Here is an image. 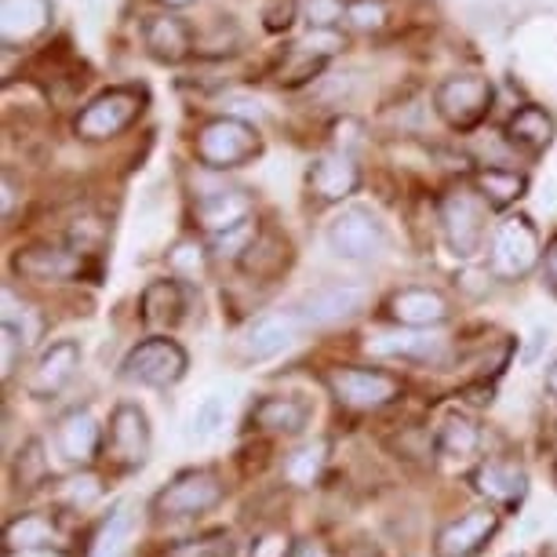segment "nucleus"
<instances>
[{"instance_id":"obj_40","label":"nucleus","mask_w":557,"mask_h":557,"mask_svg":"<svg viewBox=\"0 0 557 557\" xmlns=\"http://www.w3.org/2000/svg\"><path fill=\"white\" fill-rule=\"evenodd\" d=\"M546 343H550V332H546V329H540V332H532V343H529V350H524L521 354V361L524 364H532L535 361V357H540V350H543V346Z\"/></svg>"},{"instance_id":"obj_27","label":"nucleus","mask_w":557,"mask_h":557,"mask_svg":"<svg viewBox=\"0 0 557 557\" xmlns=\"http://www.w3.org/2000/svg\"><path fill=\"white\" fill-rule=\"evenodd\" d=\"M478 445H481V430H478L474 419H467V416H448L445 419V426H441V434H437L441 456L467 459V456H474Z\"/></svg>"},{"instance_id":"obj_34","label":"nucleus","mask_w":557,"mask_h":557,"mask_svg":"<svg viewBox=\"0 0 557 557\" xmlns=\"http://www.w3.org/2000/svg\"><path fill=\"white\" fill-rule=\"evenodd\" d=\"M102 496V485L96 474H77L66 481V499L73 503V507H91Z\"/></svg>"},{"instance_id":"obj_33","label":"nucleus","mask_w":557,"mask_h":557,"mask_svg":"<svg viewBox=\"0 0 557 557\" xmlns=\"http://www.w3.org/2000/svg\"><path fill=\"white\" fill-rule=\"evenodd\" d=\"M346 18H350L357 29H380L386 18V8L380 0H354V4L346 8Z\"/></svg>"},{"instance_id":"obj_46","label":"nucleus","mask_w":557,"mask_h":557,"mask_svg":"<svg viewBox=\"0 0 557 557\" xmlns=\"http://www.w3.org/2000/svg\"><path fill=\"white\" fill-rule=\"evenodd\" d=\"M164 4H172V8H183V4H190V0H164Z\"/></svg>"},{"instance_id":"obj_16","label":"nucleus","mask_w":557,"mask_h":557,"mask_svg":"<svg viewBox=\"0 0 557 557\" xmlns=\"http://www.w3.org/2000/svg\"><path fill=\"white\" fill-rule=\"evenodd\" d=\"M357 183H361V172H357L354 157L343 150L321 153L310 164V190L321 201H343V197H350L357 190Z\"/></svg>"},{"instance_id":"obj_26","label":"nucleus","mask_w":557,"mask_h":557,"mask_svg":"<svg viewBox=\"0 0 557 557\" xmlns=\"http://www.w3.org/2000/svg\"><path fill=\"white\" fill-rule=\"evenodd\" d=\"M183 310H186V299L175 281H153V285L143 292V318L146 324H153V329H172V324H178V318H183Z\"/></svg>"},{"instance_id":"obj_3","label":"nucleus","mask_w":557,"mask_h":557,"mask_svg":"<svg viewBox=\"0 0 557 557\" xmlns=\"http://www.w3.org/2000/svg\"><path fill=\"white\" fill-rule=\"evenodd\" d=\"M485 219H488V201L481 194L451 190L441 201V226H445L448 245L459 259H470L481 248V240H485Z\"/></svg>"},{"instance_id":"obj_10","label":"nucleus","mask_w":557,"mask_h":557,"mask_svg":"<svg viewBox=\"0 0 557 557\" xmlns=\"http://www.w3.org/2000/svg\"><path fill=\"white\" fill-rule=\"evenodd\" d=\"M329 386H332V394L350 408H383L401 394L394 375L372 372V368H335L329 375Z\"/></svg>"},{"instance_id":"obj_32","label":"nucleus","mask_w":557,"mask_h":557,"mask_svg":"<svg viewBox=\"0 0 557 557\" xmlns=\"http://www.w3.org/2000/svg\"><path fill=\"white\" fill-rule=\"evenodd\" d=\"M135 529V507H117V513H110L107 529L96 540V557H117L124 550V543L132 540Z\"/></svg>"},{"instance_id":"obj_20","label":"nucleus","mask_w":557,"mask_h":557,"mask_svg":"<svg viewBox=\"0 0 557 557\" xmlns=\"http://www.w3.org/2000/svg\"><path fill=\"white\" fill-rule=\"evenodd\" d=\"M81 267V259L73 256L66 248H51V245H37V248H26L15 256V270L23 277H34V281H66L73 277Z\"/></svg>"},{"instance_id":"obj_5","label":"nucleus","mask_w":557,"mask_h":557,"mask_svg":"<svg viewBox=\"0 0 557 557\" xmlns=\"http://www.w3.org/2000/svg\"><path fill=\"white\" fill-rule=\"evenodd\" d=\"M219 499H223V485H219L212 470H186L168 488H161V496L153 499V510L161 518H197V513L219 507Z\"/></svg>"},{"instance_id":"obj_30","label":"nucleus","mask_w":557,"mask_h":557,"mask_svg":"<svg viewBox=\"0 0 557 557\" xmlns=\"http://www.w3.org/2000/svg\"><path fill=\"white\" fill-rule=\"evenodd\" d=\"M223 426H226V401H223V394H208L205 401L194 408L190 426H186V441H194V445H205V441H212Z\"/></svg>"},{"instance_id":"obj_45","label":"nucleus","mask_w":557,"mask_h":557,"mask_svg":"<svg viewBox=\"0 0 557 557\" xmlns=\"http://www.w3.org/2000/svg\"><path fill=\"white\" fill-rule=\"evenodd\" d=\"M15 557H62V554L51 550V546H45V550H23V554H15Z\"/></svg>"},{"instance_id":"obj_24","label":"nucleus","mask_w":557,"mask_h":557,"mask_svg":"<svg viewBox=\"0 0 557 557\" xmlns=\"http://www.w3.org/2000/svg\"><path fill=\"white\" fill-rule=\"evenodd\" d=\"M507 139L524 153H540L554 143V117L540 107H521L507 121Z\"/></svg>"},{"instance_id":"obj_12","label":"nucleus","mask_w":557,"mask_h":557,"mask_svg":"<svg viewBox=\"0 0 557 557\" xmlns=\"http://www.w3.org/2000/svg\"><path fill=\"white\" fill-rule=\"evenodd\" d=\"M299 329H302V321H299L296 310L267 313V318H259L245 332V339H240V354H245L248 361H270V357L285 354L288 346L296 343Z\"/></svg>"},{"instance_id":"obj_44","label":"nucleus","mask_w":557,"mask_h":557,"mask_svg":"<svg viewBox=\"0 0 557 557\" xmlns=\"http://www.w3.org/2000/svg\"><path fill=\"white\" fill-rule=\"evenodd\" d=\"M12 201H15V190H12V183L4 178V215H12Z\"/></svg>"},{"instance_id":"obj_38","label":"nucleus","mask_w":557,"mask_h":557,"mask_svg":"<svg viewBox=\"0 0 557 557\" xmlns=\"http://www.w3.org/2000/svg\"><path fill=\"white\" fill-rule=\"evenodd\" d=\"M335 48H339V37H335L332 29H313V34L299 45L302 55H329Z\"/></svg>"},{"instance_id":"obj_21","label":"nucleus","mask_w":557,"mask_h":557,"mask_svg":"<svg viewBox=\"0 0 557 557\" xmlns=\"http://www.w3.org/2000/svg\"><path fill=\"white\" fill-rule=\"evenodd\" d=\"M474 485L492 503H521L529 492V474L518 462H485V467H478Z\"/></svg>"},{"instance_id":"obj_39","label":"nucleus","mask_w":557,"mask_h":557,"mask_svg":"<svg viewBox=\"0 0 557 557\" xmlns=\"http://www.w3.org/2000/svg\"><path fill=\"white\" fill-rule=\"evenodd\" d=\"M172 267L190 270V273H201V267H205L201 248H197V245H178V248L172 251Z\"/></svg>"},{"instance_id":"obj_8","label":"nucleus","mask_w":557,"mask_h":557,"mask_svg":"<svg viewBox=\"0 0 557 557\" xmlns=\"http://www.w3.org/2000/svg\"><path fill=\"white\" fill-rule=\"evenodd\" d=\"M434 102L451 128H474L492 107V84L485 77H448L437 88Z\"/></svg>"},{"instance_id":"obj_37","label":"nucleus","mask_w":557,"mask_h":557,"mask_svg":"<svg viewBox=\"0 0 557 557\" xmlns=\"http://www.w3.org/2000/svg\"><path fill=\"white\" fill-rule=\"evenodd\" d=\"M335 18H343L339 0H307V23L313 29H329Z\"/></svg>"},{"instance_id":"obj_36","label":"nucleus","mask_w":557,"mask_h":557,"mask_svg":"<svg viewBox=\"0 0 557 557\" xmlns=\"http://www.w3.org/2000/svg\"><path fill=\"white\" fill-rule=\"evenodd\" d=\"M248 248H251V223H240L215 237L219 256H240V251H248Z\"/></svg>"},{"instance_id":"obj_2","label":"nucleus","mask_w":557,"mask_h":557,"mask_svg":"<svg viewBox=\"0 0 557 557\" xmlns=\"http://www.w3.org/2000/svg\"><path fill=\"white\" fill-rule=\"evenodd\" d=\"M259 153V135L240 117H215L197 135V157L208 168H237Z\"/></svg>"},{"instance_id":"obj_25","label":"nucleus","mask_w":557,"mask_h":557,"mask_svg":"<svg viewBox=\"0 0 557 557\" xmlns=\"http://www.w3.org/2000/svg\"><path fill=\"white\" fill-rule=\"evenodd\" d=\"M146 48L161 62H178L190 51V29L175 15H153L146 23Z\"/></svg>"},{"instance_id":"obj_7","label":"nucleus","mask_w":557,"mask_h":557,"mask_svg":"<svg viewBox=\"0 0 557 557\" xmlns=\"http://www.w3.org/2000/svg\"><path fill=\"white\" fill-rule=\"evenodd\" d=\"M364 299H368V292L364 285H357V281H332V285L307 292V296L296 302V313H299L302 329H307V324L321 329V324L354 318V313L364 307Z\"/></svg>"},{"instance_id":"obj_19","label":"nucleus","mask_w":557,"mask_h":557,"mask_svg":"<svg viewBox=\"0 0 557 557\" xmlns=\"http://www.w3.org/2000/svg\"><path fill=\"white\" fill-rule=\"evenodd\" d=\"M248 212H251V201L245 190H212L197 201V215L208 234H226L240 223H248Z\"/></svg>"},{"instance_id":"obj_43","label":"nucleus","mask_w":557,"mask_h":557,"mask_svg":"<svg viewBox=\"0 0 557 557\" xmlns=\"http://www.w3.org/2000/svg\"><path fill=\"white\" fill-rule=\"evenodd\" d=\"M543 383H546V391H550L557 397V357L550 364H546V375H543Z\"/></svg>"},{"instance_id":"obj_31","label":"nucleus","mask_w":557,"mask_h":557,"mask_svg":"<svg viewBox=\"0 0 557 557\" xmlns=\"http://www.w3.org/2000/svg\"><path fill=\"white\" fill-rule=\"evenodd\" d=\"M324 459H329V445L324 441H310V445L296 448L285 462V478L292 485H313L318 474L324 470Z\"/></svg>"},{"instance_id":"obj_6","label":"nucleus","mask_w":557,"mask_h":557,"mask_svg":"<svg viewBox=\"0 0 557 557\" xmlns=\"http://www.w3.org/2000/svg\"><path fill=\"white\" fill-rule=\"evenodd\" d=\"M383 240H386L383 223L368 208H346L329 226V248L339 259H354V262L375 259L383 251Z\"/></svg>"},{"instance_id":"obj_11","label":"nucleus","mask_w":557,"mask_h":557,"mask_svg":"<svg viewBox=\"0 0 557 557\" xmlns=\"http://www.w3.org/2000/svg\"><path fill=\"white\" fill-rule=\"evenodd\" d=\"M150 445H153V430L143 408L132 401L113 408L110 448H113V456H117V462H124V467H143V462L150 459Z\"/></svg>"},{"instance_id":"obj_9","label":"nucleus","mask_w":557,"mask_h":557,"mask_svg":"<svg viewBox=\"0 0 557 557\" xmlns=\"http://www.w3.org/2000/svg\"><path fill=\"white\" fill-rule=\"evenodd\" d=\"M135 113H139V99L132 96V91H107V96L91 99L88 107L81 110L77 117V135L88 143H102V139H113V135H121L128 124L135 121Z\"/></svg>"},{"instance_id":"obj_28","label":"nucleus","mask_w":557,"mask_h":557,"mask_svg":"<svg viewBox=\"0 0 557 557\" xmlns=\"http://www.w3.org/2000/svg\"><path fill=\"white\" fill-rule=\"evenodd\" d=\"M55 543V524L40 513H26L8 524V550L23 554V550H45V546Z\"/></svg>"},{"instance_id":"obj_47","label":"nucleus","mask_w":557,"mask_h":557,"mask_svg":"<svg viewBox=\"0 0 557 557\" xmlns=\"http://www.w3.org/2000/svg\"><path fill=\"white\" fill-rule=\"evenodd\" d=\"M513 557H524V554H513Z\"/></svg>"},{"instance_id":"obj_14","label":"nucleus","mask_w":557,"mask_h":557,"mask_svg":"<svg viewBox=\"0 0 557 557\" xmlns=\"http://www.w3.org/2000/svg\"><path fill=\"white\" fill-rule=\"evenodd\" d=\"M364 350L372 357H391V361H437L445 354V339L430 329H397L372 335Z\"/></svg>"},{"instance_id":"obj_23","label":"nucleus","mask_w":557,"mask_h":557,"mask_svg":"<svg viewBox=\"0 0 557 557\" xmlns=\"http://www.w3.org/2000/svg\"><path fill=\"white\" fill-rule=\"evenodd\" d=\"M310 419V405L299 401V397H267L251 408V423L270 430V434H296V430L307 426Z\"/></svg>"},{"instance_id":"obj_18","label":"nucleus","mask_w":557,"mask_h":557,"mask_svg":"<svg viewBox=\"0 0 557 557\" xmlns=\"http://www.w3.org/2000/svg\"><path fill=\"white\" fill-rule=\"evenodd\" d=\"M391 318L405 329H434L448 318V299L434 288H405L391 299Z\"/></svg>"},{"instance_id":"obj_1","label":"nucleus","mask_w":557,"mask_h":557,"mask_svg":"<svg viewBox=\"0 0 557 557\" xmlns=\"http://www.w3.org/2000/svg\"><path fill=\"white\" fill-rule=\"evenodd\" d=\"M186 350L175 339H143L135 343L121 361V380L132 386H146V391H168L186 375Z\"/></svg>"},{"instance_id":"obj_29","label":"nucleus","mask_w":557,"mask_h":557,"mask_svg":"<svg viewBox=\"0 0 557 557\" xmlns=\"http://www.w3.org/2000/svg\"><path fill=\"white\" fill-rule=\"evenodd\" d=\"M524 175L507 172V168H488V172L478 175V194L485 197L488 208H507L510 201H518L524 194Z\"/></svg>"},{"instance_id":"obj_22","label":"nucleus","mask_w":557,"mask_h":557,"mask_svg":"<svg viewBox=\"0 0 557 557\" xmlns=\"http://www.w3.org/2000/svg\"><path fill=\"white\" fill-rule=\"evenodd\" d=\"M51 0H4L0 4V26H4V45L29 40L48 26Z\"/></svg>"},{"instance_id":"obj_35","label":"nucleus","mask_w":557,"mask_h":557,"mask_svg":"<svg viewBox=\"0 0 557 557\" xmlns=\"http://www.w3.org/2000/svg\"><path fill=\"white\" fill-rule=\"evenodd\" d=\"M26 346V339L18 335L15 329H0V372H4V380H12L15 364H18V350Z\"/></svg>"},{"instance_id":"obj_42","label":"nucleus","mask_w":557,"mask_h":557,"mask_svg":"<svg viewBox=\"0 0 557 557\" xmlns=\"http://www.w3.org/2000/svg\"><path fill=\"white\" fill-rule=\"evenodd\" d=\"M546 281H550V288H557V240L550 248H546Z\"/></svg>"},{"instance_id":"obj_15","label":"nucleus","mask_w":557,"mask_h":557,"mask_svg":"<svg viewBox=\"0 0 557 557\" xmlns=\"http://www.w3.org/2000/svg\"><path fill=\"white\" fill-rule=\"evenodd\" d=\"M81 368V346L73 339H59L51 343L45 354L37 357V368L29 375V391L37 397H51L66 386Z\"/></svg>"},{"instance_id":"obj_4","label":"nucleus","mask_w":557,"mask_h":557,"mask_svg":"<svg viewBox=\"0 0 557 557\" xmlns=\"http://www.w3.org/2000/svg\"><path fill=\"white\" fill-rule=\"evenodd\" d=\"M488 262H492V273L507 281H518L524 273H532V267L540 262V234H535V226L529 219L518 215V219L499 223L496 237H492V248H488Z\"/></svg>"},{"instance_id":"obj_41","label":"nucleus","mask_w":557,"mask_h":557,"mask_svg":"<svg viewBox=\"0 0 557 557\" xmlns=\"http://www.w3.org/2000/svg\"><path fill=\"white\" fill-rule=\"evenodd\" d=\"M288 557H329V550H324L318 540H299L296 546H292Z\"/></svg>"},{"instance_id":"obj_13","label":"nucleus","mask_w":557,"mask_h":557,"mask_svg":"<svg viewBox=\"0 0 557 557\" xmlns=\"http://www.w3.org/2000/svg\"><path fill=\"white\" fill-rule=\"evenodd\" d=\"M496 532H499V513L470 510V513H462L459 521H451L437 532L434 550L437 557H474Z\"/></svg>"},{"instance_id":"obj_17","label":"nucleus","mask_w":557,"mask_h":557,"mask_svg":"<svg viewBox=\"0 0 557 557\" xmlns=\"http://www.w3.org/2000/svg\"><path fill=\"white\" fill-rule=\"evenodd\" d=\"M99 441H102L99 419L91 416L88 408H73L70 416H62V419H59V426H55V445H59V456H62V459H70V462H88V459H96Z\"/></svg>"}]
</instances>
